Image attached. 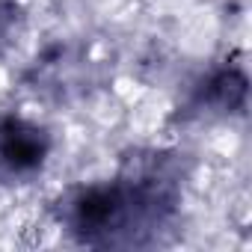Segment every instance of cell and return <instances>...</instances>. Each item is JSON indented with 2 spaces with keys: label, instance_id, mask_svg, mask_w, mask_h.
Wrapping results in <instances>:
<instances>
[{
  "label": "cell",
  "instance_id": "obj_1",
  "mask_svg": "<svg viewBox=\"0 0 252 252\" xmlns=\"http://www.w3.org/2000/svg\"><path fill=\"white\" fill-rule=\"evenodd\" d=\"M175 199L172 175L155 160V166H143L110 184L71 193L60 220L89 246H125L160 228L175 211Z\"/></svg>",
  "mask_w": 252,
  "mask_h": 252
},
{
  "label": "cell",
  "instance_id": "obj_2",
  "mask_svg": "<svg viewBox=\"0 0 252 252\" xmlns=\"http://www.w3.org/2000/svg\"><path fill=\"white\" fill-rule=\"evenodd\" d=\"M51 152V140L39 125L24 119L0 122V181L21 184L36 175Z\"/></svg>",
  "mask_w": 252,
  "mask_h": 252
},
{
  "label": "cell",
  "instance_id": "obj_3",
  "mask_svg": "<svg viewBox=\"0 0 252 252\" xmlns=\"http://www.w3.org/2000/svg\"><path fill=\"white\" fill-rule=\"evenodd\" d=\"M243 92H246V80L240 71L234 68H222L217 71L205 86H202V95H199V107H211V110H231L243 101Z\"/></svg>",
  "mask_w": 252,
  "mask_h": 252
},
{
  "label": "cell",
  "instance_id": "obj_4",
  "mask_svg": "<svg viewBox=\"0 0 252 252\" xmlns=\"http://www.w3.org/2000/svg\"><path fill=\"white\" fill-rule=\"evenodd\" d=\"M15 24V0H0V36H6Z\"/></svg>",
  "mask_w": 252,
  "mask_h": 252
}]
</instances>
